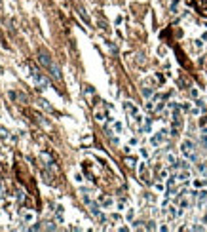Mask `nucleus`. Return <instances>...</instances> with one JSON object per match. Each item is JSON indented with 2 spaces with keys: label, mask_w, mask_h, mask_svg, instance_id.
Segmentation results:
<instances>
[{
  "label": "nucleus",
  "mask_w": 207,
  "mask_h": 232,
  "mask_svg": "<svg viewBox=\"0 0 207 232\" xmlns=\"http://www.w3.org/2000/svg\"><path fill=\"white\" fill-rule=\"evenodd\" d=\"M126 164H127L129 168H133V166H135V158H126Z\"/></svg>",
  "instance_id": "16"
},
{
  "label": "nucleus",
  "mask_w": 207,
  "mask_h": 232,
  "mask_svg": "<svg viewBox=\"0 0 207 232\" xmlns=\"http://www.w3.org/2000/svg\"><path fill=\"white\" fill-rule=\"evenodd\" d=\"M167 139V129H162V131H158L152 139H150V143H152V147H158L160 143H164Z\"/></svg>",
  "instance_id": "5"
},
{
  "label": "nucleus",
  "mask_w": 207,
  "mask_h": 232,
  "mask_svg": "<svg viewBox=\"0 0 207 232\" xmlns=\"http://www.w3.org/2000/svg\"><path fill=\"white\" fill-rule=\"evenodd\" d=\"M124 110H126L129 116H137V114H139V108H137L131 101H126V103H124Z\"/></svg>",
  "instance_id": "6"
},
{
  "label": "nucleus",
  "mask_w": 207,
  "mask_h": 232,
  "mask_svg": "<svg viewBox=\"0 0 207 232\" xmlns=\"http://www.w3.org/2000/svg\"><path fill=\"white\" fill-rule=\"evenodd\" d=\"M122 129H124V126H122L120 122H114V131H116V133H120Z\"/></svg>",
  "instance_id": "14"
},
{
  "label": "nucleus",
  "mask_w": 207,
  "mask_h": 232,
  "mask_svg": "<svg viewBox=\"0 0 207 232\" xmlns=\"http://www.w3.org/2000/svg\"><path fill=\"white\" fill-rule=\"evenodd\" d=\"M186 179H190V173H188V169H182L180 173H177V181H186Z\"/></svg>",
  "instance_id": "9"
},
{
  "label": "nucleus",
  "mask_w": 207,
  "mask_h": 232,
  "mask_svg": "<svg viewBox=\"0 0 207 232\" xmlns=\"http://www.w3.org/2000/svg\"><path fill=\"white\" fill-rule=\"evenodd\" d=\"M40 103H42V107H44V108H48V110H52V107H50V105H48V101H44V99H42V101H40Z\"/></svg>",
  "instance_id": "19"
},
{
  "label": "nucleus",
  "mask_w": 207,
  "mask_h": 232,
  "mask_svg": "<svg viewBox=\"0 0 207 232\" xmlns=\"http://www.w3.org/2000/svg\"><path fill=\"white\" fill-rule=\"evenodd\" d=\"M133 215H135V211H133V209H129V211H127V219L131 221V219H133Z\"/></svg>",
  "instance_id": "20"
},
{
  "label": "nucleus",
  "mask_w": 207,
  "mask_h": 232,
  "mask_svg": "<svg viewBox=\"0 0 207 232\" xmlns=\"http://www.w3.org/2000/svg\"><path fill=\"white\" fill-rule=\"evenodd\" d=\"M2 196H4V187L0 184V198H2Z\"/></svg>",
  "instance_id": "23"
},
{
  "label": "nucleus",
  "mask_w": 207,
  "mask_h": 232,
  "mask_svg": "<svg viewBox=\"0 0 207 232\" xmlns=\"http://www.w3.org/2000/svg\"><path fill=\"white\" fill-rule=\"evenodd\" d=\"M141 154H143V156L146 158V156H148V150H146V149H141Z\"/></svg>",
  "instance_id": "22"
},
{
  "label": "nucleus",
  "mask_w": 207,
  "mask_h": 232,
  "mask_svg": "<svg viewBox=\"0 0 207 232\" xmlns=\"http://www.w3.org/2000/svg\"><path fill=\"white\" fill-rule=\"evenodd\" d=\"M203 204H207V190L198 192V205H203Z\"/></svg>",
  "instance_id": "8"
},
{
  "label": "nucleus",
  "mask_w": 207,
  "mask_h": 232,
  "mask_svg": "<svg viewBox=\"0 0 207 232\" xmlns=\"http://www.w3.org/2000/svg\"><path fill=\"white\" fill-rule=\"evenodd\" d=\"M143 95H145V97H150V95H152V89H150V88H145V89H143Z\"/></svg>",
  "instance_id": "15"
},
{
  "label": "nucleus",
  "mask_w": 207,
  "mask_h": 232,
  "mask_svg": "<svg viewBox=\"0 0 207 232\" xmlns=\"http://www.w3.org/2000/svg\"><path fill=\"white\" fill-rule=\"evenodd\" d=\"M167 215L173 219V217H177V215H179V209H177V207H169V209H167Z\"/></svg>",
  "instance_id": "12"
},
{
  "label": "nucleus",
  "mask_w": 207,
  "mask_h": 232,
  "mask_svg": "<svg viewBox=\"0 0 207 232\" xmlns=\"http://www.w3.org/2000/svg\"><path fill=\"white\" fill-rule=\"evenodd\" d=\"M40 156H42V160L46 162V166H48V168H53V158H52L48 152H42Z\"/></svg>",
  "instance_id": "7"
},
{
  "label": "nucleus",
  "mask_w": 207,
  "mask_h": 232,
  "mask_svg": "<svg viewBox=\"0 0 207 232\" xmlns=\"http://www.w3.org/2000/svg\"><path fill=\"white\" fill-rule=\"evenodd\" d=\"M34 219V213H31V211H25V213H23V221H25V223H31Z\"/></svg>",
  "instance_id": "10"
},
{
  "label": "nucleus",
  "mask_w": 207,
  "mask_h": 232,
  "mask_svg": "<svg viewBox=\"0 0 207 232\" xmlns=\"http://www.w3.org/2000/svg\"><path fill=\"white\" fill-rule=\"evenodd\" d=\"M146 230H156V223H154V221H150V223L146 224Z\"/></svg>",
  "instance_id": "17"
},
{
  "label": "nucleus",
  "mask_w": 207,
  "mask_h": 232,
  "mask_svg": "<svg viewBox=\"0 0 207 232\" xmlns=\"http://www.w3.org/2000/svg\"><path fill=\"white\" fill-rule=\"evenodd\" d=\"M17 200H19V204L25 202V190H23V189H19V190H17Z\"/></svg>",
  "instance_id": "11"
},
{
  "label": "nucleus",
  "mask_w": 207,
  "mask_h": 232,
  "mask_svg": "<svg viewBox=\"0 0 207 232\" xmlns=\"http://www.w3.org/2000/svg\"><path fill=\"white\" fill-rule=\"evenodd\" d=\"M38 61L42 63L44 68H48V73H50L55 80H61V68H59V65L53 63L52 55L46 52V50H40V52H38Z\"/></svg>",
  "instance_id": "1"
},
{
  "label": "nucleus",
  "mask_w": 207,
  "mask_h": 232,
  "mask_svg": "<svg viewBox=\"0 0 207 232\" xmlns=\"http://www.w3.org/2000/svg\"><path fill=\"white\" fill-rule=\"evenodd\" d=\"M101 202H103L105 207H110V205H112V200H110V198H101Z\"/></svg>",
  "instance_id": "13"
},
{
  "label": "nucleus",
  "mask_w": 207,
  "mask_h": 232,
  "mask_svg": "<svg viewBox=\"0 0 207 232\" xmlns=\"http://www.w3.org/2000/svg\"><path fill=\"white\" fill-rule=\"evenodd\" d=\"M31 78H32V82L40 88V89H48V78H46L40 71H38V68H34V67H31Z\"/></svg>",
  "instance_id": "3"
},
{
  "label": "nucleus",
  "mask_w": 207,
  "mask_h": 232,
  "mask_svg": "<svg viewBox=\"0 0 207 232\" xmlns=\"http://www.w3.org/2000/svg\"><path fill=\"white\" fill-rule=\"evenodd\" d=\"M180 150H182V154H185V158H188L190 162L196 160V143H194V141L185 139V141L180 143Z\"/></svg>",
  "instance_id": "2"
},
{
  "label": "nucleus",
  "mask_w": 207,
  "mask_h": 232,
  "mask_svg": "<svg viewBox=\"0 0 207 232\" xmlns=\"http://www.w3.org/2000/svg\"><path fill=\"white\" fill-rule=\"evenodd\" d=\"M0 137H4V139H6V137H8V131H6V129H4V128H0Z\"/></svg>",
  "instance_id": "18"
},
{
  "label": "nucleus",
  "mask_w": 207,
  "mask_h": 232,
  "mask_svg": "<svg viewBox=\"0 0 207 232\" xmlns=\"http://www.w3.org/2000/svg\"><path fill=\"white\" fill-rule=\"evenodd\" d=\"M87 207H89V213L93 215L99 223H105V215L101 213V207H99V204L97 202H91V204H87Z\"/></svg>",
  "instance_id": "4"
},
{
  "label": "nucleus",
  "mask_w": 207,
  "mask_h": 232,
  "mask_svg": "<svg viewBox=\"0 0 207 232\" xmlns=\"http://www.w3.org/2000/svg\"><path fill=\"white\" fill-rule=\"evenodd\" d=\"M194 187H198V189L203 187V181H194Z\"/></svg>",
  "instance_id": "21"
}]
</instances>
